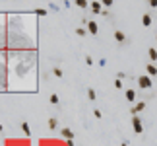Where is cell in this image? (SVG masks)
I'll return each mask as SVG.
<instances>
[{"label": "cell", "instance_id": "cell-4", "mask_svg": "<svg viewBox=\"0 0 157 146\" xmlns=\"http://www.w3.org/2000/svg\"><path fill=\"white\" fill-rule=\"evenodd\" d=\"M97 31H99V25H97V22L89 20V22H87V33H91V35H97Z\"/></svg>", "mask_w": 157, "mask_h": 146}, {"label": "cell", "instance_id": "cell-24", "mask_svg": "<svg viewBox=\"0 0 157 146\" xmlns=\"http://www.w3.org/2000/svg\"><path fill=\"white\" fill-rule=\"evenodd\" d=\"M149 6L151 8H157V0H149Z\"/></svg>", "mask_w": 157, "mask_h": 146}, {"label": "cell", "instance_id": "cell-23", "mask_svg": "<svg viewBox=\"0 0 157 146\" xmlns=\"http://www.w3.org/2000/svg\"><path fill=\"white\" fill-rule=\"evenodd\" d=\"M85 64H87V66H91V64H93V58H91L89 55L85 56Z\"/></svg>", "mask_w": 157, "mask_h": 146}, {"label": "cell", "instance_id": "cell-3", "mask_svg": "<svg viewBox=\"0 0 157 146\" xmlns=\"http://www.w3.org/2000/svg\"><path fill=\"white\" fill-rule=\"evenodd\" d=\"M146 101H138V103H136L134 107H132V109H130V111H132V117H134V115H138V113L140 111H144V109H146Z\"/></svg>", "mask_w": 157, "mask_h": 146}, {"label": "cell", "instance_id": "cell-7", "mask_svg": "<svg viewBox=\"0 0 157 146\" xmlns=\"http://www.w3.org/2000/svg\"><path fill=\"white\" fill-rule=\"evenodd\" d=\"M124 98L130 101V103H134V101H136V92L132 90V88H128V90L124 92Z\"/></svg>", "mask_w": 157, "mask_h": 146}, {"label": "cell", "instance_id": "cell-20", "mask_svg": "<svg viewBox=\"0 0 157 146\" xmlns=\"http://www.w3.org/2000/svg\"><path fill=\"white\" fill-rule=\"evenodd\" d=\"M35 14H37V16H47V10H43V8H37V10H35Z\"/></svg>", "mask_w": 157, "mask_h": 146}, {"label": "cell", "instance_id": "cell-10", "mask_svg": "<svg viewBox=\"0 0 157 146\" xmlns=\"http://www.w3.org/2000/svg\"><path fill=\"white\" fill-rule=\"evenodd\" d=\"M151 22H153V20H151V16H149V14H144V16H142V25L149 27V25H151Z\"/></svg>", "mask_w": 157, "mask_h": 146}, {"label": "cell", "instance_id": "cell-6", "mask_svg": "<svg viewBox=\"0 0 157 146\" xmlns=\"http://www.w3.org/2000/svg\"><path fill=\"white\" fill-rule=\"evenodd\" d=\"M60 135L64 136L66 140H74V133H72L68 127H62V129H60Z\"/></svg>", "mask_w": 157, "mask_h": 146}, {"label": "cell", "instance_id": "cell-11", "mask_svg": "<svg viewBox=\"0 0 157 146\" xmlns=\"http://www.w3.org/2000/svg\"><path fill=\"white\" fill-rule=\"evenodd\" d=\"M147 55H149V60H151V62H155V60H157V51L153 49V47L147 49Z\"/></svg>", "mask_w": 157, "mask_h": 146}, {"label": "cell", "instance_id": "cell-8", "mask_svg": "<svg viewBox=\"0 0 157 146\" xmlns=\"http://www.w3.org/2000/svg\"><path fill=\"white\" fill-rule=\"evenodd\" d=\"M91 10L95 12V14H103V2H91Z\"/></svg>", "mask_w": 157, "mask_h": 146}, {"label": "cell", "instance_id": "cell-25", "mask_svg": "<svg viewBox=\"0 0 157 146\" xmlns=\"http://www.w3.org/2000/svg\"><path fill=\"white\" fill-rule=\"evenodd\" d=\"M66 146H74V142L72 140H66Z\"/></svg>", "mask_w": 157, "mask_h": 146}, {"label": "cell", "instance_id": "cell-2", "mask_svg": "<svg viewBox=\"0 0 157 146\" xmlns=\"http://www.w3.org/2000/svg\"><path fill=\"white\" fill-rule=\"evenodd\" d=\"M132 129H134L136 135H142V133H144V123H142V119H140L138 115L132 117Z\"/></svg>", "mask_w": 157, "mask_h": 146}, {"label": "cell", "instance_id": "cell-15", "mask_svg": "<svg viewBox=\"0 0 157 146\" xmlns=\"http://www.w3.org/2000/svg\"><path fill=\"white\" fill-rule=\"evenodd\" d=\"M87 98H89L91 101L97 100V94H95V90H93V88H87Z\"/></svg>", "mask_w": 157, "mask_h": 146}, {"label": "cell", "instance_id": "cell-14", "mask_svg": "<svg viewBox=\"0 0 157 146\" xmlns=\"http://www.w3.org/2000/svg\"><path fill=\"white\" fill-rule=\"evenodd\" d=\"M53 74H55L56 78H62V76H64V72H62V68H60V66H55V68H53Z\"/></svg>", "mask_w": 157, "mask_h": 146}, {"label": "cell", "instance_id": "cell-18", "mask_svg": "<svg viewBox=\"0 0 157 146\" xmlns=\"http://www.w3.org/2000/svg\"><path fill=\"white\" fill-rule=\"evenodd\" d=\"M76 6L78 8H87V2L85 0H76Z\"/></svg>", "mask_w": 157, "mask_h": 146}, {"label": "cell", "instance_id": "cell-21", "mask_svg": "<svg viewBox=\"0 0 157 146\" xmlns=\"http://www.w3.org/2000/svg\"><path fill=\"white\" fill-rule=\"evenodd\" d=\"M93 117L95 119H101V109H93Z\"/></svg>", "mask_w": 157, "mask_h": 146}, {"label": "cell", "instance_id": "cell-12", "mask_svg": "<svg viewBox=\"0 0 157 146\" xmlns=\"http://www.w3.org/2000/svg\"><path fill=\"white\" fill-rule=\"evenodd\" d=\"M20 127H22V131L25 133V136H31V129H29V123H25V121H23Z\"/></svg>", "mask_w": 157, "mask_h": 146}, {"label": "cell", "instance_id": "cell-22", "mask_svg": "<svg viewBox=\"0 0 157 146\" xmlns=\"http://www.w3.org/2000/svg\"><path fill=\"white\" fill-rule=\"evenodd\" d=\"M114 88L120 90V88H122V80H114Z\"/></svg>", "mask_w": 157, "mask_h": 146}, {"label": "cell", "instance_id": "cell-13", "mask_svg": "<svg viewBox=\"0 0 157 146\" xmlns=\"http://www.w3.org/2000/svg\"><path fill=\"white\" fill-rule=\"evenodd\" d=\"M47 125H49V129H56V127H58V121H56V117H49Z\"/></svg>", "mask_w": 157, "mask_h": 146}, {"label": "cell", "instance_id": "cell-26", "mask_svg": "<svg viewBox=\"0 0 157 146\" xmlns=\"http://www.w3.org/2000/svg\"><path fill=\"white\" fill-rule=\"evenodd\" d=\"M120 146H128V140H122V144Z\"/></svg>", "mask_w": 157, "mask_h": 146}, {"label": "cell", "instance_id": "cell-5", "mask_svg": "<svg viewBox=\"0 0 157 146\" xmlns=\"http://www.w3.org/2000/svg\"><path fill=\"white\" fill-rule=\"evenodd\" d=\"M114 41H116V43H126V33L120 31V29H116V31H114Z\"/></svg>", "mask_w": 157, "mask_h": 146}, {"label": "cell", "instance_id": "cell-1", "mask_svg": "<svg viewBox=\"0 0 157 146\" xmlns=\"http://www.w3.org/2000/svg\"><path fill=\"white\" fill-rule=\"evenodd\" d=\"M138 86L142 90H149L153 86V80H151V76H147V74H142V76H138Z\"/></svg>", "mask_w": 157, "mask_h": 146}, {"label": "cell", "instance_id": "cell-17", "mask_svg": "<svg viewBox=\"0 0 157 146\" xmlns=\"http://www.w3.org/2000/svg\"><path fill=\"white\" fill-rule=\"evenodd\" d=\"M49 101H51V103H53V105H58V101H60V98H58V96H56V94H53V96H51V98H49Z\"/></svg>", "mask_w": 157, "mask_h": 146}, {"label": "cell", "instance_id": "cell-27", "mask_svg": "<svg viewBox=\"0 0 157 146\" xmlns=\"http://www.w3.org/2000/svg\"><path fill=\"white\" fill-rule=\"evenodd\" d=\"M155 96H157V94H155Z\"/></svg>", "mask_w": 157, "mask_h": 146}, {"label": "cell", "instance_id": "cell-9", "mask_svg": "<svg viewBox=\"0 0 157 146\" xmlns=\"http://www.w3.org/2000/svg\"><path fill=\"white\" fill-rule=\"evenodd\" d=\"M146 70H147V76H157V66L153 64V62L146 64Z\"/></svg>", "mask_w": 157, "mask_h": 146}, {"label": "cell", "instance_id": "cell-16", "mask_svg": "<svg viewBox=\"0 0 157 146\" xmlns=\"http://www.w3.org/2000/svg\"><path fill=\"white\" fill-rule=\"evenodd\" d=\"M85 33H87V31H85V27H81V25L76 27V35H78V37H85Z\"/></svg>", "mask_w": 157, "mask_h": 146}, {"label": "cell", "instance_id": "cell-19", "mask_svg": "<svg viewBox=\"0 0 157 146\" xmlns=\"http://www.w3.org/2000/svg\"><path fill=\"white\" fill-rule=\"evenodd\" d=\"M103 2V8H111L112 6V0H101Z\"/></svg>", "mask_w": 157, "mask_h": 146}]
</instances>
